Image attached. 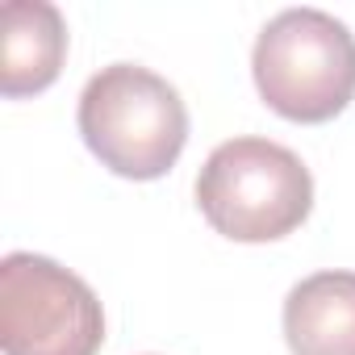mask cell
I'll use <instances>...</instances> for the list:
<instances>
[{
    "instance_id": "1",
    "label": "cell",
    "mask_w": 355,
    "mask_h": 355,
    "mask_svg": "<svg viewBox=\"0 0 355 355\" xmlns=\"http://www.w3.org/2000/svg\"><path fill=\"white\" fill-rule=\"evenodd\" d=\"M80 134L109 171L159 180L189 142V109L163 76L138 63H113L80 92Z\"/></svg>"
},
{
    "instance_id": "6",
    "label": "cell",
    "mask_w": 355,
    "mask_h": 355,
    "mask_svg": "<svg viewBox=\"0 0 355 355\" xmlns=\"http://www.w3.org/2000/svg\"><path fill=\"white\" fill-rule=\"evenodd\" d=\"M0 21H5V59H0L5 96H30L51 88L67 55L63 13L46 0H9Z\"/></svg>"
},
{
    "instance_id": "5",
    "label": "cell",
    "mask_w": 355,
    "mask_h": 355,
    "mask_svg": "<svg viewBox=\"0 0 355 355\" xmlns=\"http://www.w3.org/2000/svg\"><path fill=\"white\" fill-rule=\"evenodd\" d=\"M293 355H355V272H318L284 297Z\"/></svg>"
},
{
    "instance_id": "4",
    "label": "cell",
    "mask_w": 355,
    "mask_h": 355,
    "mask_svg": "<svg viewBox=\"0 0 355 355\" xmlns=\"http://www.w3.org/2000/svg\"><path fill=\"white\" fill-rule=\"evenodd\" d=\"M105 309L63 263L13 251L0 259V347L5 355H96Z\"/></svg>"
},
{
    "instance_id": "3",
    "label": "cell",
    "mask_w": 355,
    "mask_h": 355,
    "mask_svg": "<svg viewBox=\"0 0 355 355\" xmlns=\"http://www.w3.org/2000/svg\"><path fill=\"white\" fill-rule=\"evenodd\" d=\"M251 71L280 117L330 121L355 96V34L322 9H284L259 30Z\"/></svg>"
},
{
    "instance_id": "2",
    "label": "cell",
    "mask_w": 355,
    "mask_h": 355,
    "mask_svg": "<svg viewBox=\"0 0 355 355\" xmlns=\"http://www.w3.org/2000/svg\"><path fill=\"white\" fill-rule=\"evenodd\" d=\"M197 205L218 234L234 243H272L309 218L313 175L272 138H230L214 146L197 175Z\"/></svg>"
}]
</instances>
